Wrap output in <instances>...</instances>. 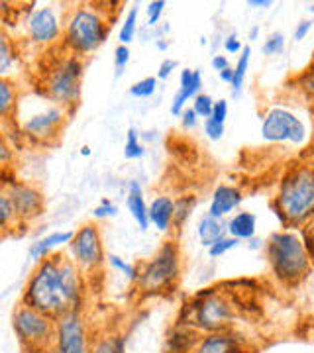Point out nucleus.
<instances>
[{
    "label": "nucleus",
    "instance_id": "obj_46",
    "mask_svg": "<svg viewBox=\"0 0 314 353\" xmlns=\"http://www.w3.org/2000/svg\"><path fill=\"white\" fill-rule=\"evenodd\" d=\"M213 67L214 71H218V73H222L224 69H228L230 65H228V59L224 55H214L213 57Z\"/></svg>",
    "mask_w": 314,
    "mask_h": 353
},
{
    "label": "nucleus",
    "instance_id": "obj_13",
    "mask_svg": "<svg viewBox=\"0 0 314 353\" xmlns=\"http://www.w3.org/2000/svg\"><path fill=\"white\" fill-rule=\"evenodd\" d=\"M63 118H65V114L57 106L43 108L41 112L34 114V116H30L26 120L24 132L28 136H32V138L48 139L61 128Z\"/></svg>",
    "mask_w": 314,
    "mask_h": 353
},
{
    "label": "nucleus",
    "instance_id": "obj_53",
    "mask_svg": "<svg viewBox=\"0 0 314 353\" xmlns=\"http://www.w3.org/2000/svg\"><path fill=\"white\" fill-rule=\"evenodd\" d=\"M311 248H313V252H314V232H313V238H311Z\"/></svg>",
    "mask_w": 314,
    "mask_h": 353
},
{
    "label": "nucleus",
    "instance_id": "obj_52",
    "mask_svg": "<svg viewBox=\"0 0 314 353\" xmlns=\"http://www.w3.org/2000/svg\"><path fill=\"white\" fill-rule=\"evenodd\" d=\"M257 32H259V30H257V28H253V32H251V34H250V38L251 39L255 38V36H257Z\"/></svg>",
    "mask_w": 314,
    "mask_h": 353
},
{
    "label": "nucleus",
    "instance_id": "obj_42",
    "mask_svg": "<svg viewBox=\"0 0 314 353\" xmlns=\"http://www.w3.org/2000/svg\"><path fill=\"white\" fill-rule=\"evenodd\" d=\"M224 50L228 51V53H242L244 51V46L239 43V39L236 34H232V36H228L226 41H224Z\"/></svg>",
    "mask_w": 314,
    "mask_h": 353
},
{
    "label": "nucleus",
    "instance_id": "obj_21",
    "mask_svg": "<svg viewBox=\"0 0 314 353\" xmlns=\"http://www.w3.org/2000/svg\"><path fill=\"white\" fill-rule=\"evenodd\" d=\"M195 353H239V350L236 347L234 338H230L226 334H210L201 340Z\"/></svg>",
    "mask_w": 314,
    "mask_h": 353
},
{
    "label": "nucleus",
    "instance_id": "obj_16",
    "mask_svg": "<svg viewBox=\"0 0 314 353\" xmlns=\"http://www.w3.org/2000/svg\"><path fill=\"white\" fill-rule=\"evenodd\" d=\"M239 202H242V192H239L238 189H234V187L222 185V187H218V189L214 190L208 214L222 220V216H226L228 212H232L236 206H239Z\"/></svg>",
    "mask_w": 314,
    "mask_h": 353
},
{
    "label": "nucleus",
    "instance_id": "obj_2",
    "mask_svg": "<svg viewBox=\"0 0 314 353\" xmlns=\"http://www.w3.org/2000/svg\"><path fill=\"white\" fill-rule=\"evenodd\" d=\"M279 214L291 222H301L314 214V171L308 167L295 169L285 176L279 192Z\"/></svg>",
    "mask_w": 314,
    "mask_h": 353
},
{
    "label": "nucleus",
    "instance_id": "obj_17",
    "mask_svg": "<svg viewBox=\"0 0 314 353\" xmlns=\"http://www.w3.org/2000/svg\"><path fill=\"white\" fill-rule=\"evenodd\" d=\"M73 238H75V232H53V234L41 238V240H38L32 245L30 257H32L34 261H41V259L50 257L53 250L61 248L65 243H71Z\"/></svg>",
    "mask_w": 314,
    "mask_h": 353
},
{
    "label": "nucleus",
    "instance_id": "obj_1",
    "mask_svg": "<svg viewBox=\"0 0 314 353\" xmlns=\"http://www.w3.org/2000/svg\"><path fill=\"white\" fill-rule=\"evenodd\" d=\"M22 304L53 320L77 310L81 304V277L75 263L67 261L59 253L38 261L26 285Z\"/></svg>",
    "mask_w": 314,
    "mask_h": 353
},
{
    "label": "nucleus",
    "instance_id": "obj_4",
    "mask_svg": "<svg viewBox=\"0 0 314 353\" xmlns=\"http://www.w3.org/2000/svg\"><path fill=\"white\" fill-rule=\"evenodd\" d=\"M53 322L57 320L26 304H22L14 312V332L20 340V345L24 347V352L43 353L50 347L51 341H55V328H57V324Z\"/></svg>",
    "mask_w": 314,
    "mask_h": 353
},
{
    "label": "nucleus",
    "instance_id": "obj_36",
    "mask_svg": "<svg viewBox=\"0 0 314 353\" xmlns=\"http://www.w3.org/2000/svg\"><path fill=\"white\" fill-rule=\"evenodd\" d=\"M128 61H130V50H128V46H120V48H116V51H114L116 75L118 77L122 75V69L128 65Z\"/></svg>",
    "mask_w": 314,
    "mask_h": 353
},
{
    "label": "nucleus",
    "instance_id": "obj_45",
    "mask_svg": "<svg viewBox=\"0 0 314 353\" xmlns=\"http://www.w3.org/2000/svg\"><path fill=\"white\" fill-rule=\"evenodd\" d=\"M181 118H183V126L185 128H195L197 126V112L193 110V108H188V110H185V112L181 114Z\"/></svg>",
    "mask_w": 314,
    "mask_h": 353
},
{
    "label": "nucleus",
    "instance_id": "obj_10",
    "mask_svg": "<svg viewBox=\"0 0 314 353\" xmlns=\"http://www.w3.org/2000/svg\"><path fill=\"white\" fill-rule=\"evenodd\" d=\"M195 324L202 330L216 332L230 320V306L220 296L214 294V290L199 294V301L193 306Z\"/></svg>",
    "mask_w": 314,
    "mask_h": 353
},
{
    "label": "nucleus",
    "instance_id": "obj_38",
    "mask_svg": "<svg viewBox=\"0 0 314 353\" xmlns=\"http://www.w3.org/2000/svg\"><path fill=\"white\" fill-rule=\"evenodd\" d=\"M165 8V2L164 0H155V2H151L150 8H148V24L155 26L159 22V18H161V14H164Z\"/></svg>",
    "mask_w": 314,
    "mask_h": 353
},
{
    "label": "nucleus",
    "instance_id": "obj_22",
    "mask_svg": "<svg viewBox=\"0 0 314 353\" xmlns=\"http://www.w3.org/2000/svg\"><path fill=\"white\" fill-rule=\"evenodd\" d=\"M228 234L236 240H250L255 234V216L251 212H239L228 222Z\"/></svg>",
    "mask_w": 314,
    "mask_h": 353
},
{
    "label": "nucleus",
    "instance_id": "obj_8",
    "mask_svg": "<svg viewBox=\"0 0 314 353\" xmlns=\"http://www.w3.org/2000/svg\"><path fill=\"white\" fill-rule=\"evenodd\" d=\"M69 245L73 259L81 269H99L104 261L101 232L95 224H85L83 228H79Z\"/></svg>",
    "mask_w": 314,
    "mask_h": 353
},
{
    "label": "nucleus",
    "instance_id": "obj_43",
    "mask_svg": "<svg viewBox=\"0 0 314 353\" xmlns=\"http://www.w3.org/2000/svg\"><path fill=\"white\" fill-rule=\"evenodd\" d=\"M177 67V61L173 59H165L161 67H159V71H157V79H167V77L173 73V69Z\"/></svg>",
    "mask_w": 314,
    "mask_h": 353
},
{
    "label": "nucleus",
    "instance_id": "obj_28",
    "mask_svg": "<svg viewBox=\"0 0 314 353\" xmlns=\"http://www.w3.org/2000/svg\"><path fill=\"white\" fill-rule=\"evenodd\" d=\"M155 88H157V79L155 77H146V79H141V81L134 83L130 87V94L136 97V99H148L155 92Z\"/></svg>",
    "mask_w": 314,
    "mask_h": 353
},
{
    "label": "nucleus",
    "instance_id": "obj_40",
    "mask_svg": "<svg viewBox=\"0 0 314 353\" xmlns=\"http://www.w3.org/2000/svg\"><path fill=\"white\" fill-rule=\"evenodd\" d=\"M171 347H173V352L175 353L185 352L187 347H190V338H188V332H185V334H175V336L171 338Z\"/></svg>",
    "mask_w": 314,
    "mask_h": 353
},
{
    "label": "nucleus",
    "instance_id": "obj_23",
    "mask_svg": "<svg viewBox=\"0 0 314 353\" xmlns=\"http://www.w3.org/2000/svg\"><path fill=\"white\" fill-rule=\"evenodd\" d=\"M250 55L251 50L246 46L242 55H239L238 63H236V69H234V81H232V94L236 97L242 90V85H244V79H246V73H248V65H250Z\"/></svg>",
    "mask_w": 314,
    "mask_h": 353
},
{
    "label": "nucleus",
    "instance_id": "obj_41",
    "mask_svg": "<svg viewBox=\"0 0 314 353\" xmlns=\"http://www.w3.org/2000/svg\"><path fill=\"white\" fill-rule=\"evenodd\" d=\"M226 116H228V104L226 101H218L214 102V108H213V120L216 122H220V124H224L226 122Z\"/></svg>",
    "mask_w": 314,
    "mask_h": 353
},
{
    "label": "nucleus",
    "instance_id": "obj_34",
    "mask_svg": "<svg viewBox=\"0 0 314 353\" xmlns=\"http://www.w3.org/2000/svg\"><path fill=\"white\" fill-rule=\"evenodd\" d=\"M195 201L193 199H181V201L175 202V216H173V222L175 224H183L185 218L188 216V210L193 208Z\"/></svg>",
    "mask_w": 314,
    "mask_h": 353
},
{
    "label": "nucleus",
    "instance_id": "obj_5",
    "mask_svg": "<svg viewBox=\"0 0 314 353\" xmlns=\"http://www.w3.org/2000/svg\"><path fill=\"white\" fill-rule=\"evenodd\" d=\"M108 36V26L97 10L77 8L65 30V46L75 53L99 50Z\"/></svg>",
    "mask_w": 314,
    "mask_h": 353
},
{
    "label": "nucleus",
    "instance_id": "obj_47",
    "mask_svg": "<svg viewBox=\"0 0 314 353\" xmlns=\"http://www.w3.org/2000/svg\"><path fill=\"white\" fill-rule=\"evenodd\" d=\"M308 30H311V22H302L299 28H297V32H295V39L299 41V39H302L306 34H308Z\"/></svg>",
    "mask_w": 314,
    "mask_h": 353
},
{
    "label": "nucleus",
    "instance_id": "obj_6",
    "mask_svg": "<svg viewBox=\"0 0 314 353\" xmlns=\"http://www.w3.org/2000/svg\"><path fill=\"white\" fill-rule=\"evenodd\" d=\"M179 275V250L173 241H167L150 263L141 269L138 287L144 292H159L167 289Z\"/></svg>",
    "mask_w": 314,
    "mask_h": 353
},
{
    "label": "nucleus",
    "instance_id": "obj_39",
    "mask_svg": "<svg viewBox=\"0 0 314 353\" xmlns=\"http://www.w3.org/2000/svg\"><path fill=\"white\" fill-rule=\"evenodd\" d=\"M92 214H95V218H110V216H116V206H114L108 199H104V201L92 210Z\"/></svg>",
    "mask_w": 314,
    "mask_h": 353
},
{
    "label": "nucleus",
    "instance_id": "obj_50",
    "mask_svg": "<svg viewBox=\"0 0 314 353\" xmlns=\"http://www.w3.org/2000/svg\"><path fill=\"white\" fill-rule=\"evenodd\" d=\"M2 161H4V163L8 161V148H6V145H2Z\"/></svg>",
    "mask_w": 314,
    "mask_h": 353
},
{
    "label": "nucleus",
    "instance_id": "obj_35",
    "mask_svg": "<svg viewBox=\"0 0 314 353\" xmlns=\"http://www.w3.org/2000/svg\"><path fill=\"white\" fill-rule=\"evenodd\" d=\"M283 48H285V36L283 34H273L264 43V53L265 55H273V53L283 51Z\"/></svg>",
    "mask_w": 314,
    "mask_h": 353
},
{
    "label": "nucleus",
    "instance_id": "obj_18",
    "mask_svg": "<svg viewBox=\"0 0 314 353\" xmlns=\"http://www.w3.org/2000/svg\"><path fill=\"white\" fill-rule=\"evenodd\" d=\"M128 210L130 214L134 216V220L138 222V226L141 230H148L150 226V208L146 206V201H144V190L139 187V183L132 181L130 183V190H128Z\"/></svg>",
    "mask_w": 314,
    "mask_h": 353
},
{
    "label": "nucleus",
    "instance_id": "obj_19",
    "mask_svg": "<svg viewBox=\"0 0 314 353\" xmlns=\"http://www.w3.org/2000/svg\"><path fill=\"white\" fill-rule=\"evenodd\" d=\"M175 216V202L169 196H157L155 201L150 204V222L157 230H169V224Z\"/></svg>",
    "mask_w": 314,
    "mask_h": 353
},
{
    "label": "nucleus",
    "instance_id": "obj_20",
    "mask_svg": "<svg viewBox=\"0 0 314 353\" xmlns=\"http://www.w3.org/2000/svg\"><path fill=\"white\" fill-rule=\"evenodd\" d=\"M228 226L222 224L220 218H214V216L206 214L199 222V238L204 248H213L214 243H218L220 240L226 238Z\"/></svg>",
    "mask_w": 314,
    "mask_h": 353
},
{
    "label": "nucleus",
    "instance_id": "obj_33",
    "mask_svg": "<svg viewBox=\"0 0 314 353\" xmlns=\"http://www.w3.org/2000/svg\"><path fill=\"white\" fill-rule=\"evenodd\" d=\"M239 243V240H236V238H224V240H220L218 243H214L213 248H208V255L210 257H220V255H224L226 252H230L232 248H236Z\"/></svg>",
    "mask_w": 314,
    "mask_h": 353
},
{
    "label": "nucleus",
    "instance_id": "obj_7",
    "mask_svg": "<svg viewBox=\"0 0 314 353\" xmlns=\"http://www.w3.org/2000/svg\"><path fill=\"white\" fill-rule=\"evenodd\" d=\"M81 75H83V63L77 57L59 61L46 79L48 97L59 104H75L81 94Z\"/></svg>",
    "mask_w": 314,
    "mask_h": 353
},
{
    "label": "nucleus",
    "instance_id": "obj_32",
    "mask_svg": "<svg viewBox=\"0 0 314 353\" xmlns=\"http://www.w3.org/2000/svg\"><path fill=\"white\" fill-rule=\"evenodd\" d=\"M12 63V53H10V46H8V38H0V73L6 75Z\"/></svg>",
    "mask_w": 314,
    "mask_h": 353
},
{
    "label": "nucleus",
    "instance_id": "obj_37",
    "mask_svg": "<svg viewBox=\"0 0 314 353\" xmlns=\"http://www.w3.org/2000/svg\"><path fill=\"white\" fill-rule=\"evenodd\" d=\"M204 134L210 139H220L224 136V124L216 122L213 118H206L204 120Z\"/></svg>",
    "mask_w": 314,
    "mask_h": 353
},
{
    "label": "nucleus",
    "instance_id": "obj_12",
    "mask_svg": "<svg viewBox=\"0 0 314 353\" xmlns=\"http://www.w3.org/2000/svg\"><path fill=\"white\" fill-rule=\"evenodd\" d=\"M4 189H6L4 192L8 194V199L12 201V206L18 218H34V216L41 214L43 199H41V194H39L38 190L32 189V187H26V185H20L16 181L8 183Z\"/></svg>",
    "mask_w": 314,
    "mask_h": 353
},
{
    "label": "nucleus",
    "instance_id": "obj_11",
    "mask_svg": "<svg viewBox=\"0 0 314 353\" xmlns=\"http://www.w3.org/2000/svg\"><path fill=\"white\" fill-rule=\"evenodd\" d=\"M262 134L265 139L269 141H295L299 143L304 139V126L299 122V118H295L293 114L277 108L267 114V118L264 120L262 126Z\"/></svg>",
    "mask_w": 314,
    "mask_h": 353
},
{
    "label": "nucleus",
    "instance_id": "obj_14",
    "mask_svg": "<svg viewBox=\"0 0 314 353\" xmlns=\"http://www.w3.org/2000/svg\"><path fill=\"white\" fill-rule=\"evenodd\" d=\"M28 34L36 43H51L59 36V22L51 8H39L28 20Z\"/></svg>",
    "mask_w": 314,
    "mask_h": 353
},
{
    "label": "nucleus",
    "instance_id": "obj_31",
    "mask_svg": "<svg viewBox=\"0 0 314 353\" xmlns=\"http://www.w3.org/2000/svg\"><path fill=\"white\" fill-rule=\"evenodd\" d=\"M108 261H110V265H112L116 271L124 273L126 277L130 279V281H138L139 277L138 271H136V269H134L130 263H126L124 259H120L118 255H110V257H108Z\"/></svg>",
    "mask_w": 314,
    "mask_h": 353
},
{
    "label": "nucleus",
    "instance_id": "obj_27",
    "mask_svg": "<svg viewBox=\"0 0 314 353\" xmlns=\"http://www.w3.org/2000/svg\"><path fill=\"white\" fill-rule=\"evenodd\" d=\"M144 153H146V150H144V145L139 143L136 130H134V128H130V130H128V136H126L124 157L126 159H138V157H141Z\"/></svg>",
    "mask_w": 314,
    "mask_h": 353
},
{
    "label": "nucleus",
    "instance_id": "obj_9",
    "mask_svg": "<svg viewBox=\"0 0 314 353\" xmlns=\"http://www.w3.org/2000/svg\"><path fill=\"white\" fill-rule=\"evenodd\" d=\"M53 353H88L87 332L83 326V318L77 310L57 318Z\"/></svg>",
    "mask_w": 314,
    "mask_h": 353
},
{
    "label": "nucleus",
    "instance_id": "obj_49",
    "mask_svg": "<svg viewBox=\"0 0 314 353\" xmlns=\"http://www.w3.org/2000/svg\"><path fill=\"white\" fill-rule=\"evenodd\" d=\"M269 4H271L269 0H248V6H257V8H265Z\"/></svg>",
    "mask_w": 314,
    "mask_h": 353
},
{
    "label": "nucleus",
    "instance_id": "obj_3",
    "mask_svg": "<svg viewBox=\"0 0 314 353\" xmlns=\"http://www.w3.org/2000/svg\"><path fill=\"white\" fill-rule=\"evenodd\" d=\"M269 263L285 283H297L308 269V255L295 234H275L267 245Z\"/></svg>",
    "mask_w": 314,
    "mask_h": 353
},
{
    "label": "nucleus",
    "instance_id": "obj_29",
    "mask_svg": "<svg viewBox=\"0 0 314 353\" xmlns=\"http://www.w3.org/2000/svg\"><path fill=\"white\" fill-rule=\"evenodd\" d=\"M12 218H18L12 206V201L8 199L6 192H2V196H0V224H2L4 230H8V224H10Z\"/></svg>",
    "mask_w": 314,
    "mask_h": 353
},
{
    "label": "nucleus",
    "instance_id": "obj_24",
    "mask_svg": "<svg viewBox=\"0 0 314 353\" xmlns=\"http://www.w3.org/2000/svg\"><path fill=\"white\" fill-rule=\"evenodd\" d=\"M16 106V92L8 81L0 83V114L2 118H8V114Z\"/></svg>",
    "mask_w": 314,
    "mask_h": 353
},
{
    "label": "nucleus",
    "instance_id": "obj_44",
    "mask_svg": "<svg viewBox=\"0 0 314 353\" xmlns=\"http://www.w3.org/2000/svg\"><path fill=\"white\" fill-rule=\"evenodd\" d=\"M301 85H302V88L306 90V92L314 94V67L313 69H308V71H306V75L302 77Z\"/></svg>",
    "mask_w": 314,
    "mask_h": 353
},
{
    "label": "nucleus",
    "instance_id": "obj_48",
    "mask_svg": "<svg viewBox=\"0 0 314 353\" xmlns=\"http://www.w3.org/2000/svg\"><path fill=\"white\" fill-rule=\"evenodd\" d=\"M218 75H220V79H222L224 83H230V85H232V81H234V69H230V67H228V69H224V71H222V73H218Z\"/></svg>",
    "mask_w": 314,
    "mask_h": 353
},
{
    "label": "nucleus",
    "instance_id": "obj_26",
    "mask_svg": "<svg viewBox=\"0 0 314 353\" xmlns=\"http://www.w3.org/2000/svg\"><path fill=\"white\" fill-rule=\"evenodd\" d=\"M126 343L122 336H112L101 340L88 353H124Z\"/></svg>",
    "mask_w": 314,
    "mask_h": 353
},
{
    "label": "nucleus",
    "instance_id": "obj_15",
    "mask_svg": "<svg viewBox=\"0 0 314 353\" xmlns=\"http://www.w3.org/2000/svg\"><path fill=\"white\" fill-rule=\"evenodd\" d=\"M201 85L202 81L199 71L185 69V71L181 73V87L177 90L173 104H171V114H173V116H181V114L185 112V104L188 102V99H197V97H199Z\"/></svg>",
    "mask_w": 314,
    "mask_h": 353
},
{
    "label": "nucleus",
    "instance_id": "obj_25",
    "mask_svg": "<svg viewBox=\"0 0 314 353\" xmlns=\"http://www.w3.org/2000/svg\"><path fill=\"white\" fill-rule=\"evenodd\" d=\"M136 22H138V8H132V10L128 12V16H126L122 28H120V36H118V39H120L122 46H128V43L134 39V36H136Z\"/></svg>",
    "mask_w": 314,
    "mask_h": 353
},
{
    "label": "nucleus",
    "instance_id": "obj_51",
    "mask_svg": "<svg viewBox=\"0 0 314 353\" xmlns=\"http://www.w3.org/2000/svg\"><path fill=\"white\" fill-rule=\"evenodd\" d=\"M81 153H83V155L87 157V155H90V148H88V145H85V148L81 150Z\"/></svg>",
    "mask_w": 314,
    "mask_h": 353
},
{
    "label": "nucleus",
    "instance_id": "obj_30",
    "mask_svg": "<svg viewBox=\"0 0 314 353\" xmlns=\"http://www.w3.org/2000/svg\"><path fill=\"white\" fill-rule=\"evenodd\" d=\"M213 108L214 101L208 94H199V97L195 99V104H193V110L197 112V116H201L204 120L213 116Z\"/></svg>",
    "mask_w": 314,
    "mask_h": 353
}]
</instances>
